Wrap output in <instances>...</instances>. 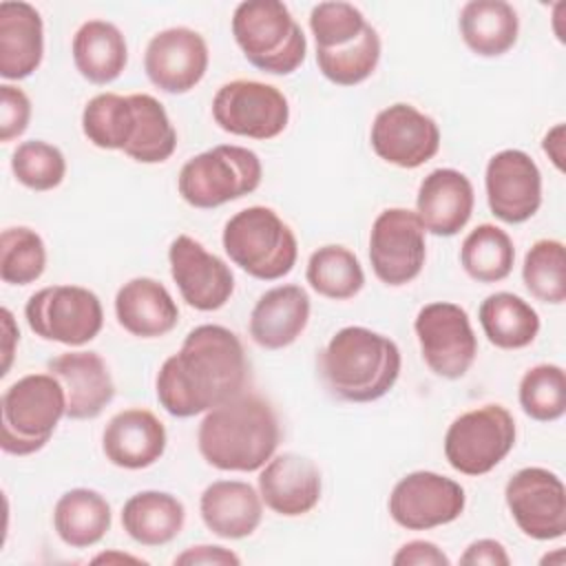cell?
<instances>
[{
  "label": "cell",
  "instance_id": "23",
  "mask_svg": "<svg viewBox=\"0 0 566 566\" xmlns=\"http://www.w3.org/2000/svg\"><path fill=\"white\" fill-rule=\"evenodd\" d=\"M312 303L301 285H276L250 312V336L263 349L290 347L307 327Z\"/></svg>",
  "mask_w": 566,
  "mask_h": 566
},
{
  "label": "cell",
  "instance_id": "13",
  "mask_svg": "<svg viewBox=\"0 0 566 566\" xmlns=\"http://www.w3.org/2000/svg\"><path fill=\"white\" fill-rule=\"evenodd\" d=\"M424 228L413 210H382L369 232V263L378 281L391 287L411 283L424 265Z\"/></svg>",
  "mask_w": 566,
  "mask_h": 566
},
{
  "label": "cell",
  "instance_id": "34",
  "mask_svg": "<svg viewBox=\"0 0 566 566\" xmlns=\"http://www.w3.org/2000/svg\"><path fill=\"white\" fill-rule=\"evenodd\" d=\"M460 263L464 272L478 283L504 281L515 263L513 241L502 228L493 223H480L464 237L460 248Z\"/></svg>",
  "mask_w": 566,
  "mask_h": 566
},
{
  "label": "cell",
  "instance_id": "5",
  "mask_svg": "<svg viewBox=\"0 0 566 566\" xmlns=\"http://www.w3.org/2000/svg\"><path fill=\"white\" fill-rule=\"evenodd\" d=\"M228 259L259 281H276L296 265L298 241L292 228L268 206L234 212L221 234Z\"/></svg>",
  "mask_w": 566,
  "mask_h": 566
},
{
  "label": "cell",
  "instance_id": "4",
  "mask_svg": "<svg viewBox=\"0 0 566 566\" xmlns=\"http://www.w3.org/2000/svg\"><path fill=\"white\" fill-rule=\"evenodd\" d=\"M232 35L245 60L270 75H290L305 62V33L281 0H245L237 4Z\"/></svg>",
  "mask_w": 566,
  "mask_h": 566
},
{
  "label": "cell",
  "instance_id": "45",
  "mask_svg": "<svg viewBox=\"0 0 566 566\" xmlns=\"http://www.w3.org/2000/svg\"><path fill=\"white\" fill-rule=\"evenodd\" d=\"M175 564H206V566H239L241 557L237 553H232L230 548L217 546V544H201V546H190L184 553H179L175 559Z\"/></svg>",
  "mask_w": 566,
  "mask_h": 566
},
{
  "label": "cell",
  "instance_id": "39",
  "mask_svg": "<svg viewBox=\"0 0 566 566\" xmlns=\"http://www.w3.org/2000/svg\"><path fill=\"white\" fill-rule=\"evenodd\" d=\"M11 170L24 188L46 192L64 181L66 159L57 146L42 139H29L13 150Z\"/></svg>",
  "mask_w": 566,
  "mask_h": 566
},
{
  "label": "cell",
  "instance_id": "3",
  "mask_svg": "<svg viewBox=\"0 0 566 566\" xmlns=\"http://www.w3.org/2000/svg\"><path fill=\"white\" fill-rule=\"evenodd\" d=\"M398 345L369 327L338 329L318 356V371L332 396L345 402H374L389 394L400 376Z\"/></svg>",
  "mask_w": 566,
  "mask_h": 566
},
{
  "label": "cell",
  "instance_id": "40",
  "mask_svg": "<svg viewBox=\"0 0 566 566\" xmlns=\"http://www.w3.org/2000/svg\"><path fill=\"white\" fill-rule=\"evenodd\" d=\"M369 22L363 11L349 2H318L310 13V29L316 40V51L343 49L356 42Z\"/></svg>",
  "mask_w": 566,
  "mask_h": 566
},
{
  "label": "cell",
  "instance_id": "33",
  "mask_svg": "<svg viewBox=\"0 0 566 566\" xmlns=\"http://www.w3.org/2000/svg\"><path fill=\"white\" fill-rule=\"evenodd\" d=\"M305 279L310 287L332 301H347L365 285V272L358 256L345 245H323L310 254Z\"/></svg>",
  "mask_w": 566,
  "mask_h": 566
},
{
  "label": "cell",
  "instance_id": "1",
  "mask_svg": "<svg viewBox=\"0 0 566 566\" xmlns=\"http://www.w3.org/2000/svg\"><path fill=\"white\" fill-rule=\"evenodd\" d=\"M239 336L223 325H197L155 378L159 405L175 418H192L239 396L248 382Z\"/></svg>",
  "mask_w": 566,
  "mask_h": 566
},
{
  "label": "cell",
  "instance_id": "25",
  "mask_svg": "<svg viewBox=\"0 0 566 566\" xmlns=\"http://www.w3.org/2000/svg\"><path fill=\"white\" fill-rule=\"evenodd\" d=\"M117 323L137 338H159L179 323V307L164 283L150 276L126 281L115 294Z\"/></svg>",
  "mask_w": 566,
  "mask_h": 566
},
{
  "label": "cell",
  "instance_id": "21",
  "mask_svg": "<svg viewBox=\"0 0 566 566\" xmlns=\"http://www.w3.org/2000/svg\"><path fill=\"white\" fill-rule=\"evenodd\" d=\"M473 206V184L455 168H436L420 181L416 214L424 232L436 237L458 234L469 223Z\"/></svg>",
  "mask_w": 566,
  "mask_h": 566
},
{
  "label": "cell",
  "instance_id": "32",
  "mask_svg": "<svg viewBox=\"0 0 566 566\" xmlns=\"http://www.w3.org/2000/svg\"><path fill=\"white\" fill-rule=\"evenodd\" d=\"M484 336L500 349L528 347L539 334V314L513 292L489 294L478 310Z\"/></svg>",
  "mask_w": 566,
  "mask_h": 566
},
{
  "label": "cell",
  "instance_id": "43",
  "mask_svg": "<svg viewBox=\"0 0 566 566\" xmlns=\"http://www.w3.org/2000/svg\"><path fill=\"white\" fill-rule=\"evenodd\" d=\"M394 566H449V555L429 539H411L391 557Z\"/></svg>",
  "mask_w": 566,
  "mask_h": 566
},
{
  "label": "cell",
  "instance_id": "14",
  "mask_svg": "<svg viewBox=\"0 0 566 566\" xmlns=\"http://www.w3.org/2000/svg\"><path fill=\"white\" fill-rule=\"evenodd\" d=\"M391 520L407 531H429L455 522L464 506V489L436 471H411L396 482L389 495Z\"/></svg>",
  "mask_w": 566,
  "mask_h": 566
},
{
  "label": "cell",
  "instance_id": "42",
  "mask_svg": "<svg viewBox=\"0 0 566 566\" xmlns=\"http://www.w3.org/2000/svg\"><path fill=\"white\" fill-rule=\"evenodd\" d=\"M31 122V99L29 95L13 86H0V139L9 144L11 139L20 137Z\"/></svg>",
  "mask_w": 566,
  "mask_h": 566
},
{
  "label": "cell",
  "instance_id": "28",
  "mask_svg": "<svg viewBox=\"0 0 566 566\" xmlns=\"http://www.w3.org/2000/svg\"><path fill=\"white\" fill-rule=\"evenodd\" d=\"M73 64L84 80L104 86L115 82L128 62L124 33L108 20H86L73 35Z\"/></svg>",
  "mask_w": 566,
  "mask_h": 566
},
{
  "label": "cell",
  "instance_id": "48",
  "mask_svg": "<svg viewBox=\"0 0 566 566\" xmlns=\"http://www.w3.org/2000/svg\"><path fill=\"white\" fill-rule=\"evenodd\" d=\"M95 564H111V562H133V564H146L142 557H133V555H126V553H102L97 557H93Z\"/></svg>",
  "mask_w": 566,
  "mask_h": 566
},
{
  "label": "cell",
  "instance_id": "49",
  "mask_svg": "<svg viewBox=\"0 0 566 566\" xmlns=\"http://www.w3.org/2000/svg\"><path fill=\"white\" fill-rule=\"evenodd\" d=\"M553 559H557V564L562 566V564H564V551L559 548L557 555H546V557H542V564H548V562H553Z\"/></svg>",
  "mask_w": 566,
  "mask_h": 566
},
{
  "label": "cell",
  "instance_id": "11",
  "mask_svg": "<svg viewBox=\"0 0 566 566\" xmlns=\"http://www.w3.org/2000/svg\"><path fill=\"white\" fill-rule=\"evenodd\" d=\"M214 124L237 137L274 139L290 122L287 97L256 80L226 82L212 97Z\"/></svg>",
  "mask_w": 566,
  "mask_h": 566
},
{
  "label": "cell",
  "instance_id": "24",
  "mask_svg": "<svg viewBox=\"0 0 566 566\" xmlns=\"http://www.w3.org/2000/svg\"><path fill=\"white\" fill-rule=\"evenodd\" d=\"M44 57V24L40 11L20 0L0 2V75L24 80Z\"/></svg>",
  "mask_w": 566,
  "mask_h": 566
},
{
  "label": "cell",
  "instance_id": "31",
  "mask_svg": "<svg viewBox=\"0 0 566 566\" xmlns=\"http://www.w3.org/2000/svg\"><path fill=\"white\" fill-rule=\"evenodd\" d=\"M113 513L106 497L95 489H71L53 506V528L71 548H88L111 531Z\"/></svg>",
  "mask_w": 566,
  "mask_h": 566
},
{
  "label": "cell",
  "instance_id": "26",
  "mask_svg": "<svg viewBox=\"0 0 566 566\" xmlns=\"http://www.w3.org/2000/svg\"><path fill=\"white\" fill-rule=\"evenodd\" d=\"M199 513L208 531L223 539L250 537L263 517L259 491L243 480H217L199 497Z\"/></svg>",
  "mask_w": 566,
  "mask_h": 566
},
{
  "label": "cell",
  "instance_id": "36",
  "mask_svg": "<svg viewBox=\"0 0 566 566\" xmlns=\"http://www.w3.org/2000/svg\"><path fill=\"white\" fill-rule=\"evenodd\" d=\"M380 35L369 24L352 44L332 51H316V64L323 77L338 86H356L365 82L380 62Z\"/></svg>",
  "mask_w": 566,
  "mask_h": 566
},
{
  "label": "cell",
  "instance_id": "19",
  "mask_svg": "<svg viewBox=\"0 0 566 566\" xmlns=\"http://www.w3.org/2000/svg\"><path fill=\"white\" fill-rule=\"evenodd\" d=\"M323 491V478L314 460L301 453L272 455L259 469V495L263 504L283 517L310 513Z\"/></svg>",
  "mask_w": 566,
  "mask_h": 566
},
{
  "label": "cell",
  "instance_id": "16",
  "mask_svg": "<svg viewBox=\"0 0 566 566\" xmlns=\"http://www.w3.org/2000/svg\"><path fill=\"white\" fill-rule=\"evenodd\" d=\"M484 188L493 217L511 226L528 221L542 206V172L533 157L517 148L489 159Z\"/></svg>",
  "mask_w": 566,
  "mask_h": 566
},
{
  "label": "cell",
  "instance_id": "18",
  "mask_svg": "<svg viewBox=\"0 0 566 566\" xmlns=\"http://www.w3.org/2000/svg\"><path fill=\"white\" fill-rule=\"evenodd\" d=\"M210 62L203 35L188 27H170L155 33L144 53V71L153 86L170 95L192 91Z\"/></svg>",
  "mask_w": 566,
  "mask_h": 566
},
{
  "label": "cell",
  "instance_id": "27",
  "mask_svg": "<svg viewBox=\"0 0 566 566\" xmlns=\"http://www.w3.org/2000/svg\"><path fill=\"white\" fill-rule=\"evenodd\" d=\"M128 97L122 153L139 164H161L172 157L177 148V130L164 104L148 93H133Z\"/></svg>",
  "mask_w": 566,
  "mask_h": 566
},
{
  "label": "cell",
  "instance_id": "37",
  "mask_svg": "<svg viewBox=\"0 0 566 566\" xmlns=\"http://www.w3.org/2000/svg\"><path fill=\"white\" fill-rule=\"evenodd\" d=\"M522 411L537 422L559 420L566 411V374L559 365L539 363L524 371L517 389Z\"/></svg>",
  "mask_w": 566,
  "mask_h": 566
},
{
  "label": "cell",
  "instance_id": "30",
  "mask_svg": "<svg viewBox=\"0 0 566 566\" xmlns=\"http://www.w3.org/2000/svg\"><path fill=\"white\" fill-rule=\"evenodd\" d=\"M464 44L480 57H497L513 49L520 33V18L504 0H469L458 18Z\"/></svg>",
  "mask_w": 566,
  "mask_h": 566
},
{
  "label": "cell",
  "instance_id": "20",
  "mask_svg": "<svg viewBox=\"0 0 566 566\" xmlns=\"http://www.w3.org/2000/svg\"><path fill=\"white\" fill-rule=\"evenodd\" d=\"M66 394V418L93 420L115 398V382L97 352H64L46 363Z\"/></svg>",
  "mask_w": 566,
  "mask_h": 566
},
{
  "label": "cell",
  "instance_id": "9",
  "mask_svg": "<svg viewBox=\"0 0 566 566\" xmlns=\"http://www.w3.org/2000/svg\"><path fill=\"white\" fill-rule=\"evenodd\" d=\"M24 318L40 338L82 347L102 332L104 310L99 296L88 287L49 285L29 296Z\"/></svg>",
  "mask_w": 566,
  "mask_h": 566
},
{
  "label": "cell",
  "instance_id": "47",
  "mask_svg": "<svg viewBox=\"0 0 566 566\" xmlns=\"http://www.w3.org/2000/svg\"><path fill=\"white\" fill-rule=\"evenodd\" d=\"M0 314H2V329H4V345H2L4 363H2L0 376H7V371L11 367V358H13V345L20 340V332H18V327L13 323V314L7 307H2Z\"/></svg>",
  "mask_w": 566,
  "mask_h": 566
},
{
  "label": "cell",
  "instance_id": "2",
  "mask_svg": "<svg viewBox=\"0 0 566 566\" xmlns=\"http://www.w3.org/2000/svg\"><path fill=\"white\" fill-rule=\"evenodd\" d=\"M281 442V427L270 402L256 394L239 396L206 411L197 431L201 458L219 471H259Z\"/></svg>",
  "mask_w": 566,
  "mask_h": 566
},
{
  "label": "cell",
  "instance_id": "12",
  "mask_svg": "<svg viewBox=\"0 0 566 566\" xmlns=\"http://www.w3.org/2000/svg\"><path fill=\"white\" fill-rule=\"evenodd\" d=\"M504 500L517 528L537 542L559 539L566 533V489L557 473L544 467H524L504 486Z\"/></svg>",
  "mask_w": 566,
  "mask_h": 566
},
{
  "label": "cell",
  "instance_id": "22",
  "mask_svg": "<svg viewBox=\"0 0 566 566\" xmlns=\"http://www.w3.org/2000/svg\"><path fill=\"white\" fill-rule=\"evenodd\" d=\"M164 422L148 409L130 407L115 413L102 433L106 460L119 469L139 471L155 464L166 451Z\"/></svg>",
  "mask_w": 566,
  "mask_h": 566
},
{
  "label": "cell",
  "instance_id": "44",
  "mask_svg": "<svg viewBox=\"0 0 566 566\" xmlns=\"http://www.w3.org/2000/svg\"><path fill=\"white\" fill-rule=\"evenodd\" d=\"M460 564L464 566H509L511 557L502 542L482 537L471 542L464 553L460 555Z\"/></svg>",
  "mask_w": 566,
  "mask_h": 566
},
{
  "label": "cell",
  "instance_id": "38",
  "mask_svg": "<svg viewBox=\"0 0 566 566\" xmlns=\"http://www.w3.org/2000/svg\"><path fill=\"white\" fill-rule=\"evenodd\" d=\"M44 268H46V245L35 230L27 226L2 230L0 279L4 283L29 285L44 274Z\"/></svg>",
  "mask_w": 566,
  "mask_h": 566
},
{
  "label": "cell",
  "instance_id": "6",
  "mask_svg": "<svg viewBox=\"0 0 566 566\" xmlns=\"http://www.w3.org/2000/svg\"><path fill=\"white\" fill-rule=\"evenodd\" d=\"M0 409L2 451L31 455L51 440L66 416V394L53 374H27L4 389Z\"/></svg>",
  "mask_w": 566,
  "mask_h": 566
},
{
  "label": "cell",
  "instance_id": "8",
  "mask_svg": "<svg viewBox=\"0 0 566 566\" xmlns=\"http://www.w3.org/2000/svg\"><path fill=\"white\" fill-rule=\"evenodd\" d=\"M515 420L504 405L489 402L460 413L444 433V458L462 475L493 471L515 447Z\"/></svg>",
  "mask_w": 566,
  "mask_h": 566
},
{
  "label": "cell",
  "instance_id": "46",
  "mask_svg": "<svg viewBox=\"0 0 566 566\" xmlns=\"http://www.w3.org/2000/svg\"><path fill=\"white\" fill-rule=\"evenodd\" d=\"M564 139H566L564 124H555L542 139V150L548 155V159L555 164L557 170H564Z\"/></svg>",
  "mask_w": 566,
  "mask_h": 566
},
{
  "label": "cell",
  "instance_id": "35",
  "mask_svg": "<svg viewBox=\"0 0 566 566\" xmlns=\"http://www.w3.org/2000/svg\"><path fill=\"white\" fill-rule=\"evenodd\" d=\"M522 281L528 294L542 303L566 301V252L557 239H539L524 254Z\"/></svg>",
  "mask_w": 566,
  "mask_h": 566
},
{
  "label": "cell",
  "instance_id": "15",
  "mask_svg": "<svg viewBox=\"0 0 566 566\" xmlns=\"http://www.w3.org/2000/svg\"><path fill=\"white\" fill-rule=\"evenodd\" d=\"M369 142L382 161L411 170L436 157L440 128L427 113L396 102L374 117Z\"/></svg>",
  "mask_w": 566,
  "mask_h": 566
},
{
  "label": "cell",
  "instance_id": "7",
  "mask_svg": "<svg viewBox=\"0 0 566 566\" xmlns=\"http://www.w3.org/2000/svg\"><path fill=\"white\" fill-rule=\"evenodd\" d=\"M261 177L263 166L254 150L219 144L181 166L177 190L188 206L210 210L252 195L261 186Z\"/></svg>",
  "mask_w": 566,
  "mask_h": 566
},
{
  "label": "cell",
  "instance_id": "29",
  "mask_svg": "<svg viewBox=\"0 0 566 566\" xmlns=\"http://www.w3.org/2000/svg\"><path fill=\"white\" fill-rule=\"evenodd\" d=\"M186 524L181 500L168 491H139L122 506L126 535L142 546L170 544Z\"/></svg>",
  "mask_w": 566,
  "mask_h": 566
},
{
  "label": "cell",
  "instance_id": "17",
  "mask_svg": "<svg viewBox=\"0 0 566 566\" xmlns=\"http://www.w3.org/2000/svg\"><path fill=\"white\" fill-rule=\"evenodd\" d=\"M170 276L181 298L199 310L214 312L223 307L234 292V274L217 254L208 252L197 239L179 234L168 248Z\"/></svg>",
  "mask_w": 566,
  "mask_h": 566
},
{
  "label": "cell",
  "instance_id": "10",
  "mask_svg": "<svg viewBox=\"0 0 566 566\" xmlns=\"http://www.w3.org/2000/svg\"><path fill=\"white\" fill-rule=\"evenodd\" d=\"M427 367L447 380L462 378L478 356V338L464 307L447 301L427 303L413 321Z\"/></svg>",
  "mask_w": 566,
  "mask_h": 566
},
{
  "label": "cell",
  "instance_id": "41",
  "mask_svg": "<svg viewBox=\"0 0 566 566\" xmlns=\"http://www.w3.org/2000/svg\"><path fill=\"white\" fill-rule=\"evenodd\" d=\"M128 97L119 93H99L91 97L82 111L84 137L104 150H122V133Z\"/></svg>",
  "mask_w": 566,
  "mask_h": 566
}]
</instances>
